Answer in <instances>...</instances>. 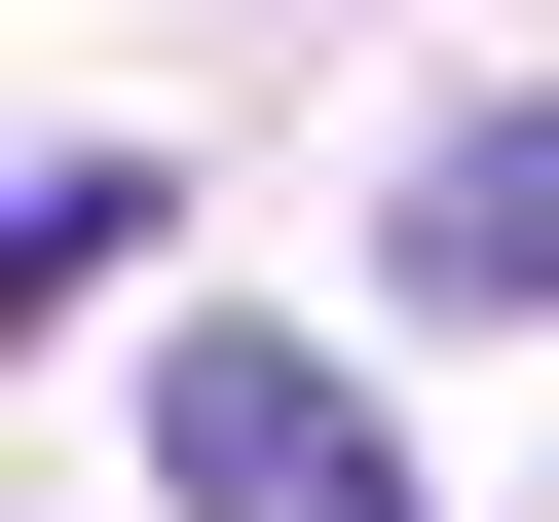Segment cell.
<instances>
[{
	"instance_id": "1",
	"label": "cell",
	"mask_w": 559,
	"mask_h": 522,
	"mask_svg": "<svg viewBox=\"0 0 559 522\" xmlns=\"http://www.w3.org/2000/svg\"><path fill=\"white\" fill-rule=\"evenodd\" d=\"M150 522H411V448H373V373H299V336H187V373H150Z\"/></svg>"
},
{
	"instance_id": "2",
	"label": "cell",
	"mask_w": 559,
	"mask_h": 522,
	"mask_svg": "<svg viewBox=\"0 0 559 522\" xmlns=\"http://www.w3.org/2000/svg\"><path fill=\"white\" fill-rule=\"evenodd\" d=\"M411 299H485V336H559V75H485V112L411 150Z\"/></svg>"
},
{
	"instance_id": "3",
	"label": "cell",
	"mask_w": 559,
	"mask_h": 522,
	"mask_svg": "<svg viewBox=\"0 0 559 522\" xmlns=\"http://www.w3.org/2000/svg\"><path fill=\"white\" fill-rule=\"evenodd\" d=\"M0 299H38V336H112V299H150V150H38V224H0Z\"/></svg>"
}]
</instances>
